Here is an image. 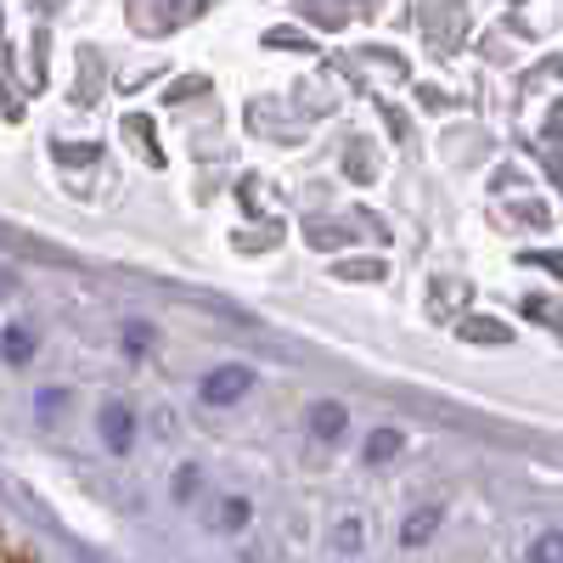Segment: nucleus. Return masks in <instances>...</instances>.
<instances>
[{
    "mask_svg": "<svg viewBox=\"0 0 563 563\" xmlns=\"http://www.w3.org/2000/svg\"><path fill=\"white\" fill-rule=\"evenodd\" d=\"M389 451H400V434H389V429H384V434H372V462H384Z\"/></svg>",
    "mask_w": 563,
    "mask_h": 563,
    "instance_id": "5",
    "label": "nucleus"
},
{
    "mask_svg": "<svg viewBox=\"0 0 563 563\" xmlns=\"http://www.w3.org/2000/svg\"><path fill=\"white\" fill-rule=\"evenodd\" d=\"M254 389V372L249 366H220V372H209L203 378V400L209 406H231V400H243Z\"/></svg>",
    "mask_w": 563,
    "mask_h": 563,
    "instance_id": "1",
    "label": "nucleus"
},
{
    "mask_svg": "<svg viewBox=\"0 0 563 563\" xmlns=\"http://www.w3.org/2000/svg\"><path fill=\"white\" fill-rule=\"evenodd\" d=\"M102 440H108L113 451L130 445V411H124V406H108V411H102Z\"/></svg>",
    "mask_w": 563,
    "mask_h": 563,
    "instance_id": "2",
    "label": "nucleus"
},
{
    "mask_svg": "<svg viewBox=\"0 0 563 563\" xmlns=\"http://www.w3.org/2000/svg\"><path fill=\"white\" fill-rule=\"evenodd\" d=\"M310 422H316V434H339V429H344V411H339V406H316Z\"/></svg>",
    "mask_w": 563,
    "mask_h": 563,
    "instance_id": "3",
    "label": "nucleus"
},
{
    "mask_svg": "<svg viewBox=\"0 0 563 563\" xmlns=\"http://www.w3.org/2000/svg\"><path fill=\"white\" fill-rule=\"evenodd\" d=\"M7 361H29V333H23V327L7 333Z\"/></svg>",
    "mask_w": 563,
    "mask_h": 563,
    "instance_id": "4",
    "label": "nucleus"
},
{
    "mask_svg": "<svg viewBox=\"0 0 563 563\" xmlns=\"http://www.w3.org/2000/svg\"><path fill=\"white\" fill-rule=\"evenodd\" d=\"M429 530H434V512H417V519L406 525V541H429Z\"/></svg>",
    "mask_w": 563,
    "mask_h": 563,
    "instance_id": "6",
    "label": "nucleus"
},
{
    "mask_svg": "<svg viewBox=\"0 0 563 563\" xmlns=\"http://www.w3.org/2000/svg\"><path fill=\"white\" fill-rule=\"evenodd\" d=\"M467 339H507L501 327H490V321H467Z\"/></svg>",
    "mask_w": 563,
    "mask_h": 563,
    "instance_id": "7",
    "label": "nucleus"
}]
</instances>
